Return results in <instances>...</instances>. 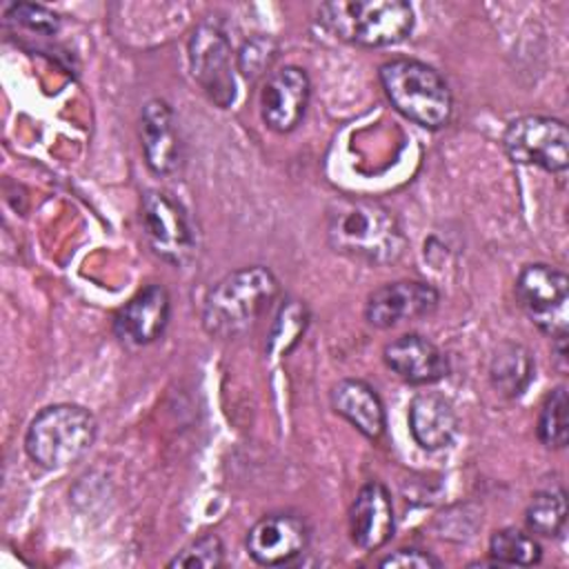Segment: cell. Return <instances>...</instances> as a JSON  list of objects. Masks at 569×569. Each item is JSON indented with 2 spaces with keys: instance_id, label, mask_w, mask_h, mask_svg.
Masks as SVG:
<instances>
[{
  "instance_id": "obj_1",
  "label": "cell",
  "mask_w": 569,
  "mask_h": 569,
  "mask_svg": "<svg viewBox=\"0 0 569 569\" xmlns=\"http://www.w3.org/2000/svg\"><path fill=\"white\" fill-rule=\"evenodd\" d=\"M327 240L333 251L369 264H391L407 249L396 213L378 200L358 196H342L329 204Z\"/></svg>"
},
{
  "instance_id": "obj_2",
  "label": "cell",
  "mask_w": 569,
  "mask_h": 569,
  "mask_svg": "<svg viewBox=\"0 0 569 569\" xmlns=\"http://www.w3.org/2000/svg\"><path fill=\"white\" fill-rule=\"evenodd\" d=\"M276 276L262 267H242L220 278L204 296L202 325L207 333L229 340L247 333L278 296Z\"/></svg>"
},
{
  "instance_id": "obj_3",
  "label": "cell",
  "mask_w": 569,
  "mask_h": 569,
  "mask_svg": "<svg viewBox=\"0 0 569 569\" xmlns=\"http://www.w3.org/2000/svg\"><path fill=\"white\" fill-rule=\"evenodd\" d=\"M380 84L398 113L425 127L440 129L449 122L453 100L445 78L413 58H393L378 69Z\"/></svg>"
},
{
  "instance_id": "obj_4",
  "label": "cell",
  "mask_w": 569,
  "mask_h": 569,
  "mask_svg": "<svg viewBox=\"0 0 569 569\" xmlns=\"http://www.w3.org/2000/svg\"><path fill=\"white\" fill-rule=\"evenodd\" d=\"M318 18L340 40L362 47L402 42L413 29V11L402 0L325 2Z\"/></svg>"
},
{
  "instance_id": "obj_5",
  "label": "cell",
  "mask_w": 569,
  "mask_h": 569,
  "mask_svg": "<svg viewBox=\"0 0 569 569\" xmlns=\"http://www.w3.org/2000/svg\"><path fill=\"white\" fill-rule=\"evenodd\" d=\"M96 418L71 402L44 407L29 425L24 449L44 469H60L80 460L96 440Z\"/></svg>"
},
{
  "instance_id": "obj_6",
  "label": "cell",
  "mask_w": 569,
  "mask_h": 569,
  "mask_svg": "<svg viewBox=\"0 0 569 569\" xmlns=\"http://www.w3.org/2000/svg\"><path fill=\"white\" fill-rule=\"evenodd\" d=\"M507 156L518 164H536L562 173L569 164V131L562 120L549 116H522L502 133Z\"/></svg>"
},
{
  "instance_id": "obj_7",
  "label": "cell",
  "mask_w": 569,
  "mask_h": 569,
  "mask_svg": "<svg viewBox=\"0 0 569 569\" xmlns=\"http://www.w3.org/2000/svg\"><path fill=\"white\" fill-rule=\"evenodd\" d=\"M516 296L531 322L551 338L567 336L569 280L545 262L527 264L516 280Z\"/></svg>"
},
{
  "instance_id": "obj_8",
  "label": "cell",
  "mask_w": 569,
  "mask_h": 569,
  "mask_svg": "<svg viewBox=\"0 0 569 569\" xmlns=\"http://www.w3.org/2000/svg\"><path fill=\"white\" fill-rule=\"evenodd\" d=\"M231 42L213 20L200 22L189 40V64L196 82L218 107H229L236 98L231 71Z\"/></svg>"
},
{
  "instance_id": "obj_9",
  "label": "cell",
  "mask_w": 569,
  "mask_h": 569,
  "mask_svg": "<svg viewBox=\"0 0 569 569\" xmlns=\"http://www.w3.org/2000/svg\"><path fill=\"white\" fill-rule=\"evenodd\" d=\"M140 211L144 238L153 253L176 267L184 264L196 249V238L182 204L167 191L149 189L142 196Z\"/></svg>"
},
{
  "instance_id": "obj_10",
  "label": "cell",
  "mask_w": 569,
  "mask_h": 569,
  "mask_svg": "<svg viewBox=\"0 0 569 569\" xmlns=\"http://www.w3.org/2000/svg\"><path fill=\"white\" fill-rule=\"evenodd\" d=\"M438 307V291L422 280H396L373 289L365 305V318L378 329L422 318Z\"/></svg>"
},
{
  "instance_id": "obj_11",
  "label": "cell",
  "mask_w": 569,
  "mask_h": 569,
  "mask_svg": "<svg viewBox=\"0 0 569 569\" xmlns=\"http://www.w3.org/2000/svg\"><path fill=\"white\" fill-rule=\"evenodd\" d=\"M244 545L258 565H287L307 549L309 527L296 513H269L249 529Z\"/></svg>"
},
{
  "instance_id": "obj_12",
  "label": "cell",
  "mask_w": 569,
  "mask_h": 569,
  "mask_svg": "<svg viewBox=\"0 0 569 569\" xmlns=\"http://www.w3.org/2000/svg\"><path fill=\"white\" fill-rule=\"evenodd\" d=\"M311 82L305 69L287 64L269 73L260 91V113L269 129L287 133L296 129L307 111Z\"/></svg>"
},
{
  "instance_id": "obj_13",
  "label": "cell",
  "mask_w": 569,
  "mask_h": 569,
  "mask_svg": "<svg viewBox=\"0 0 569 569\" xmlns=\"http://www.w3.org/2000/svg\"><path fill=\"white\" fill-rule=\"evenodd\" d=\"M169 293L162 284H147L113 318L116 336L127 345H149L158 340L169 322Z\"/></svg>"
},
{
  "instance_id": "obj_14",
  "label": "cell",
  "mask_w": 569,
  "mask_h": 569,
  "mask_svg": "<svg viewBox=\"0 0 569 569\" xmlns=\"http://www.w3.org/2000/svg\"><path fill=\"white\" fill-rule=\"evenodd\" d=\"M393 525V505L385 485L376 480L362 485L349 509L351 540L365 551H376L391 540Z\"/></svg>"
},
{
  "instance_id": "obj_15",
  "label": "cell",
  "mask_w": 569,
  "mask_h": 569,
  "mask_svg": "<svg viewBox=\"0 0 569 569\" xmlns=\"http://www.w3.org/2000/svg\"><path fill=\"white\" fill-rule=\"evenodd\" d=\"M140 140L147 167L158 176H169L178 171L182 160L180 138L173 124L171 107L153 98L142 107L140 113Z\"/></svg>"
},
{
  "instance_id": "obj_16",
  "label": "cell",
  "mask_w": 569,
  "mask_h": 569,
  "mask_svg": "<svg viewBox=\"0 0 569 569\" xmlns=\"http://www.w3.org/2000/svg\"><path fill=\"white\" fill-rule=\"evenodd\" d=\"M382 358L387 367L411 385H429L447 376V356L429 338L418 333H405L391 340Z\"/></svg>"
},
{
  "instance_id": "obj_17",
  "label": "cell",
  "mask_w": 569,
  "mask_h": 569,
  "mask_svg": "<svg viewBox=\"0 0 569 569\" xmlns=\"http://www.w3.org/2000/svg\"><path fill=\"white\" fill-rule=\"evenodd\" d=\"M409 429L422 449L436 451L453 440L458 431V418L445 396L427 391L418 393L409 405Z\"/></svg>"
},
{
  "instance_id": "obj_18",
  "label": "cell",
  "mask_w": 569,
  "mask_h": 569,
  "mask_svg": "<svg viewBox=\"0 0 569 569\" xmlns=\"http://www.w3.org/2000/svg\"><path fill=\"white\" fill-rule=\"evenodd\" d=\"M331 407L347 418L362 436L376 440L385 431V407L380 396L365 380H342L331 391Z\"/></svg>"
},
{
  "instance_id": "obj_19",
  "label": "cell",
  "mask_w": 569,
  "mask_h": 569,
  "mask_svg": "<svg viewBox=\"0 0 569 569\" xmlns=\"http://www.w3.org/2000/svg\"><path fill=\"white\" fill-rule=\"evenodd\" d=\"M491 385L507 398L520 396L533 378V360L527 347L518 342H502L489 362Z\"/></svg>"
},
{
  "instance_id": "obj_20",
  "label": "cell",
  "mask_w": 569,
  "mask_h": 569,
  "mask_svg": "<svg viewBox=\"0 0 569 569\" xmlns=\"http://www.w3.org/2000/svg\"><path fill=\"white\" fill-rule=\"evenodd\" d=\"M489 553L493 556V560L498 565L531 567V565L540 562L542 549L529 533H525L516 527H505L491 536Z\"/></svg>"
},
{
  "instance_id": "obj_21",
  "label": "cell",
  "mask_w": 569,
  "mask_h": 569,
  "mask_svg": "<svg viewBox=\"0 0 569 569\" xmlns=\"http://www.w3.org/2000/svg\"><path fill=\"white\" fill-rule=\"evenodd\" d=\"M527 527L540 536H556L567 520V500L562 489L538 491L527 507Z\"/></svg>"
},
{
  "instance_id": "obj_22",
  "label": "cell",
  "mask_w": 569,
  "mask_h": 569,
  "mask_svg": "<svg viewBox=\"0 0 569 569\" xmlns=\"http://www.w3.org/2000/svg\"><path fill=\"white\" fill-rule=\"evenodd\" d=\"M567 409H569V400H567V389L565 387H556L538 416V438L545 447L549 449H562L567 445L569 438V420H567Z\"/></svg>"
},
{
  "instance_id": "obj_23",
  "label": "cell",
  "mask_w": 569,
  "mask_h": 569,
  "mask_svg": "<svg viewBox=\"0 0 569 569\" xmlns=\"http://www.w3.org/2000/svg\"><path fill=\"white\" fill-rule=\"evenodd\" d=\"M224 560V549L222 542L216 533H207L182 547L169 562L167 567H182V569H216Z\"/></svg>"
},
{
  "instance_id": "obj_24",
  "label": "cell",
  "mask_w": 569,
  "mask_h": 569,
  "mask_svg": "<svg viewBox=\"0 0 569 569\" xmlns=\"http://www.w3.org/2000/svg\"><path fill=\"white\" fill-rule=\"evenodd\" d=\"M307 327V309L305 305L291 300L287 302L271 329V340H269V349L278 351V353H287L300 338V333H305Z\"/></svg>"
},
{
  "instance_id": "obj_25",
  "label": "cell",
  "mask_w": 569,
  "mask_h": 569,
  "mask_svg": "<svg viewBox=\"0 0 569 569\" xmlns=\"http://www.w3.org/2000/svg\"><path fill=\"white\" fill-rule=\"evenodd\" d=\"M276 56H278V47L271 38H264V36L251 38L249 42H244V47L238 53V71L244 78L253 80L260 73H264V69L273 62Z\"/></svg>"
},
{
  "instance_id": "obj_26",
  "label": "cell",
  "mask_w": 569,
  "mask_h": 569,
  "mask_svg": "<svg viewBox=\"0 0 569 569\" xmlns=\"http://www.w3.org/2000/svg\"><path fill=\"white\" fill-rule=\"evenodd\" d=\"M9 20L16 24H24L38 33H56L60 27V18L49 11L42 4H31V2H13L7 7L4 13Z\"/></svg>"
},
{
  "instance_id": "obj_27",
  "label": "cell",
  "mask_w": 569,
  "mask_h": 569,
  "mask_svg": "<svg viewBox=\"0 0 569 569\" xmlns=\"http://www.w3.org/2000/svg\"><path fill=\"white\" fill-rule=\"evenodd\" d=\"M380 567H402V569H438L440 560L433 558L429 551L409 547V549H398L389 556H385L380 562Z\"/></svg>"
}]
</instances>
